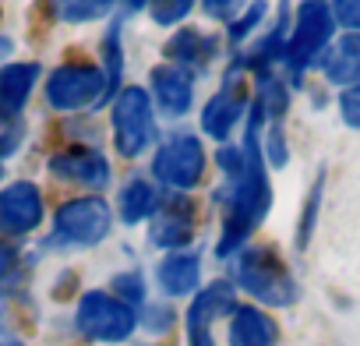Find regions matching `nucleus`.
Instances as JSON below:
<instances>
[{"mask_svg":"<svg viewBox=\"0 0 360 346\" xmlns=\"http://www.w3.org/2000/svg\"><path fill=\"white\" fill-rule=\"evenodd\" d=\"M22 145V127H8L4 134H0V166H4V159Z\"/></svg>","mask_w":360,"mask_h":346,"instance_id":"c756f323","label":"nucleus"},{"mask_svg":"<svg viewBox=\"0 0 360 346\" xmlns=\"http://www.w3.org/2000/svg\"><path fill=\"white\" fill-rule=\"evenodd\" d=\"M64 22H96L113 11V0H50Z\"/></svg>","mask_w":360,"mask_h":346,"instance_id":"4be33fe9","label":"nucleus"},{"mask_svg":"<svg viewBox=\"0 0 360 346\" xmlns=\"http://www.w3.org/2000/svg\"><path fill=\"white\" fill-rule=\"evenodd\" d=\"M169 321H173V311H169V307H148V318H145V325H148L152 332H162V328H169Z\"/></svg>","mask_w":360,"mask_h":346,"instance_id":"7c9ffc66","label":"nucleus"},{"mask_svg":"<svg viewBox=\"0 0 360 346\" xmlns=\"http://www.w3.org/2000/svg\"><path fill=\"white\" fill-rule=\"evenodd\" d=\"M318 195H321V184L314 188V195L307 198V209H304V223H300V233H297V248H307V237H311V226H314V209H318Z\"/></svg>","mask_w":360,"mask_h":346,"instance_id":"c85d7f7f","label":"nucleus"},{"mask_svg":"<svg viewBox=\"0 0 360 346\" xmlns=\"http://www.w3.org/2000/svg\"><path fill=\"white\" fill-rule=\"evenodd\" d=\"M279 325L258 307H237L230 321V346H276Z\"/></svg>","mask_w":360,"mask_h":346,"instance_id":"2eb2a0df","label":"nucleus"},{"mask_svg":"<svg viewBox=\"0 0 360 346\" xmlns=\"http://www.w3.org/2000/svg\"><path fill=\"white\" fill-rule=\"evenodd\" d=\"M226 311H237L233 300V283L216 279L205 290H198V297L188 307V342L191 346H216L212 342V321L223 318Z\"/></svg>","mask_w":360,"mask_h":346,"instance_id":"1a4fd4ad","label":"nucleus"},{"mask_svg":"<svg viewBox=\"0 0 360 346\" xmlns=\"http://www.w3.org/2000/svg\"><path fill=\"white\" fill-rule=\"evenodd\" d=\"M265 120H269L265 106H262V99H255L251 117H248V138H244V173L233 181V195H230V209H226V223H223V241L216 244L219 258L237 255L272 205V188H269L265 155H262V124Z\"/></svg>","mask_w":360,"mask_h":346,"instance_id":"f257e3e1","label":"nucleus"},{"mask_svg":"<svg viewBox=\"0 0 360 346\" xmlns=\"http://www.w3.org/2000/svg\"><path fill=\"white\" fill-rule=\"evenodd\" d=\"M195 237V205L188 198H169L166 209L152 219V244L159 248H184Z\"/></svg>","mask_w":360,"mask_h":346,"instance_id":"4468645a","label":"nucleus"},{"mask_svg":"<svg viewBox=\"0 0 360 346\" xmlns=\"http://www.w3.org/2000/svg\"><path fill=\"white\" fill-rule=\"evenodd\" d=\"M152 173L166 184V188H176V191H188L202 181L205 173V148L195 134H184L176 131L169 141L159 145L155 159H152Z\"/></svg>","mask_w":360,"mask_h":346,"instance_id":"423d86ee","label":"nucleus"},{"mask_svg":"<svg viewBox=\"0 0 360 346\" xmlns=\"http://www.w3.org/2000/svg\"><path fill=\"white\" fill-rule=\"evenodd\" d=\"M50 173L60 181H71V184H85V188H106L110 184V162L96 148L57 152L50 159Z\"/></svg>","mask_w":360,"mask_h":346,"instance_id":"f8f14e48","label":"nucleus"},{"mask_svg":"<svg viewBox=\"0 0 360 346\" xmlns=\"http://www.w3.org/2000/svg\"><path fill=\"white\" fill-rule=\"evenodd\" d=\"M237 283L262 304H272V307H286L297 300V283L293 276L286 272V265L276 258V251L269 248H255V251H244L240 255V265H237Z\"/></svg>","mask_w":360,"mask_h":346,"instance_id":"f03ea898","label":"nucleus"},{"mask_svg":"<svg viewBox=\"0 0 360 346\" xmlns=\"http://www.w3.org/2000/svg\"><path fill=\"white\" fill-rule=\"evenodd\" d=\"M325 78L332 85H360V32L342 36L325 53Z\"/></svg>","mask_w":360,"mask_h":346,"instance_id":"a211bd4d","label":"nucleus"},{"mask_svg":"<svg viewBox=\"0 0 360 346\" xmlns=\"http://www.w3.org/2000/svg\"><path fill=\"white\" fill-rule=\"evenodd\" d=\"M155 138L152 96L138 85L117 92L113 99V145L124 159H138Z\"/></svg>","mask_w":360,"mask_h":346,"instance_id":"7ed1b4c3","label":"nucleus"},{"mask_svg":"<svg viewBox=\"0 0 360 346\" xmlns=\"http://www.w3.org/2000/svg\"><path fill=\"white\" fill-rule=\"evenodd\" d=\"M4 57H11V39L0 36V60H4Z\"/></svg>","mask_w":360,"mask_h":346,"instance_id":"473e14b6","label":"nucleus"},{"mask_svg":"<svg viewBox=\"0 0 360 346\" xmlns=\"http://www.w3.org/2000/svg\"><path fill=\"white\" fill-rule=\"evenodd\" d=\"M166 57L176 60L184 71H202L212 57H216V39L198 32V29H180L169 43H166Z\"/></svg>","mask_w":360,"mask_h":346,"instance_id":"f3484780","label":"nucleus"},{"mask_svg":"<svg viewBox=\"0 0 360 346\" xmlns=\"http://www.w3.org/2000/svg\"><path fill=\"white\" fill-rule=\"evenodd\" d=\"M155 276H159L162 293H169V297H188V293L198 286L202 258H198V255H169V258H162V265H159Z\"/></svg>","mask_w":360,"mask_h":346,"instance_id":"6ab92c4d","label":"nucleus"},{"mask_svg":"<svg viewBox=\"0 0 360 346\" xmlns=\"http://www.w3.org/2000/svg\"><path fill=\"white\" fill-rule=\"evenodd\" d=\"M332 29H335L332 8H325L321 0H304V8L297 15V25H293V36H290L286 53H283L293 78H300L304 68L325 50V43L332 39Z\"/></svg>","mask_w":360,"mask_h":346,"instance_id":"39448f33","label":"nucleus"},{"mask_svg":"<svg viewBox=\"0 0 360 346\" xmlns=\"http://www.w3.org/2000/svg\"><path fill=\"white\" fill-rule=\"evenodd\" d=\"M0 346H22V342H0Z\"/></svg>","mask_w":360,"mask_h":346,"instance_id":"f704fd0d","label":"nucleus"},{"mask_svg":"<svg viewBox=\"0 0 360 346\" xmlns=\"http://www.w3.org/2000/svg\"><path fill=\"white\" fill-rule=\"evenodd\" d=\"M339 113H342V120H346L349 127L360 131V85H353V89H346V92L339 96Z\"/></svg>","mask_w":360,"mask_h":346,"instance_id":"bb28decb","label":"nucleus"},{"mask_svg":"<svg viewBox=\"0 0 360 346\" xmlns=\"http://www.w3.org/2000/svg\"><path fill=\"white\" fill-rule=\"evenodd\" d=\"M332 18L353 32H360V0H332Z\"/></svg>","mask_w":360,"mask_h":346,"instance_id":"a878e982","label":"nucleus"},{"mask_svg":"<svg viewBox=\"0 0 360 346\" xmlns=\"http://www.w3.org/2000/svg\"><path fill=\"white\" fill-rule=\"evenodd\" d=\"M36 78H39V64H8V68H0V117H18L25 110Z\"/></svg>","mask_w":360,"mask_h":346,"instance_id":"dca6fc26","label":"nucleus"},{"mask_svg":"<svg viewBox=\"0 0 360 346\" xmlns=\"http://www.w3.org/2000/svg\"><path fill=\"white\" fill-rule=\"evenodd\" d=\"M262 15H265V0H255V4L244 11V18H240V22H230V39H233V43H244V36L262 22Z\"/></svg>","mask_w":360,"mask_h":346,"instance_id":"393cba45","label":"nucleus"},{"mask_svg":"<svg viewBox=\"0 0 360 346\" xmlns=\"http://www.w3.org/2000/svg\"><path fill=\"white\" fill-rule=\"evenodd\" d=\"M145 4H152V0H127V8H131V11H141Z\"/></svg>","mask_w":360,"mask_h":346,"instance_id":"72a5a7b5","label":"nucleus"},{"mask_svg":"<svg viewBox=\"0 0 360 346\" xmlns=\"http://www.w3.org/2000/svg\"><path fill=\"white\" fill-rule=\"evenodd\" d=\"M191 4L195 0H155L152 18H155V25H173V22H180L191 11Z\"/></svg>","mask_w":360,"mask_h":346,"instance_id":"b1692460","label":"nucleus"},{"mask_svg":"<svg viewBox=\"0 0 360 346\" xmlns=\"http://www.w3.org/2000/svg\"><path fill=\"white\" fill-rule=\"evenodd\" d=\"M110 286H113V297L124 300L127 307L145 304V279H141V272H120V276H113Z\"/></svg>","mask_w":360,"mask_h":346,"instance_id":"5701e85b","label":"nucleus"},{"mask_svg":"<svg viewBox=\"0 0 360 346\" xmlns=\"http://www.w3.org/2000/svg\"><path fill=\"white\" fill-rule=\"evenodd\" d=\"M120 219L124 223H141V219H148V216H155L159 212V195H155V188L148 184V181H131L124 191H120Z\"/></svg>","mask_w":360,"mask_h":346,"instance_id":"aec40b11","label":"nucleus"},{"mask_svg":"<svg viewBox=\"0 0 360 346\" xmlns=\"http://www.w3.org/2000/svg\"><path fill=\"white\" fill-rule=\"evenodd\" d=\"M11 269H15V248L8 241H0V279L11 276Z\"/></svg>","mask_w":360,"mask_h":346,"instance_id":"2f4dec72","label":"nucleus"},{"mask_svg":"<svg viewBox=\"0 0 360 346\" xmlns=\"http://www.w3.org/2000/svg\"><path fill=\"white\" fill-rule=\"evenodd\" d=\"M103 53H106V71H103V78H106V92H103V103H113V92H117V85H120V75H124L120 22H113V29H110V36H106V46H103ZM103 103H99V106H103Z\"/></svg>","mask_w":360,"mask_h":346,"instance_id":"412c9836","label":"nucleus"},{"mask_svg":"<svg viewBox=\"0 0 360 346\" xmlns=\"http://www.w3.org/2000/svg\"><path fill=\"white\" fill-rule=\"evenodd\" d=\"M110 223H113V212L103 198H71L53 216V237L64 244L92 248L110 233Z\"/></svg>","mask_w":360,"mask_h":346,"instance_id":"0eeeda50","label":"nucleus"},{"mask_svg":"<svg viewBox=\"0 0 360 346\" xmlns=\"http://www.w3.org/2000/svg\"><path fill=\"white\" fill-rule=\"evenodd\" d=\"M244 4V0H202V8L209 18H223V22H233L237 8Z\"/></svg>","mask_w":360,"mask_h":346,"instance_id":"cd10ccee","label":"nucleus"},{"mask_svg":"<svg viewBox=\"0 0 360 346\" xmlns=\"http://www.w3.org/2000/svg\"><path fill=\"white\" fill-rule=\"evenodd\" d=\"M152 96L166 117H184L195 99V75L176 64H162L152 71Z\"/></svg>","mask_w":360,"mask_h":346,"instance_id":"ddd939ff","label":"nucleus"},{"mask_svg":"<svg viewBox=\"0 0 360 346\" xmlns=\"http://www.w3.org/2000/svg\"><path fill=\"white\" fill-rule=\"evenodd\" d=\"M106 92V78L92 64H64L46 78V99L53 110H82L99 106Z\"/></svg>","mask_w":360,"mask_h":346,"instance_id":"6e6552de","label":"nucleus"},{"mask_svg":"<svg viewBox=\"0 0 360 346\" xmlns=\"http://www.w3.org/2000/svg\"><path fill=\"white\" fill-rule=\"evenodd\" d=\"M244 113V89H240V64L230 68V78L223 82V89L209 99V106L202 110V127L209 138L216 141H226L233 124L240 120Z\"/></svg>","mask_w":360,"mask_h":346,"instance_id":"9b49d317","label":"nucleus"},{"mask_svg":"<svg viewBox=\"0 0 360 346\" xmlns=\"http://www.w3.org/2000/svg\"><path fill=\"white\" fill-rule=\"evenodd\" d=\"M78 332L96 339V342H124L134 325H138V314L134 307H127L124 300L103 293V290H89L82 300H78Z\"/></svg>","mask_w":360,"mask_h":346,"instance_id":"20e7f679","label":"nucleus"},{"mask_svg":"<svg viewBox=\"0 0 360 346\" xmlns=\"http://www.w3.org/2000/svg\"><path fill=\"white\" fill-rule=\"evenodd\" d=\"M43 223V195L36 184L18 181L0 191V230L4 233H29Z\"/></svg>","mask_w":360,"mask_h":346,"instance_id":"9d476101","label":"nucleus"}]
</instances>
